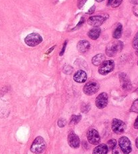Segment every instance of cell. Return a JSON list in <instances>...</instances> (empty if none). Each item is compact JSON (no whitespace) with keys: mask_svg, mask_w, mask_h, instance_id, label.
Returning <instances> with one entry per match:
<instances>
[{"mask_svg":"<svg viewBox=\"0 0 138 154\" xmlns=\"http://www.w3.org/2000/svg\"><path fill=\"white\" fill-rule=\"evenodd\" d=\"M109 96L106 93H101L98 95L95 101V105L98 109H104L108 104Z\"/></svg>","mask_w":138,"mask_h":154,"instance_id":"9","label":"cell"},{"mask_svg":"<svg viewBox=\"0 0 138 154\" xmlns=\"http://www.w3.org/2000/svg\"><path fill=\"white\" fill-rule=\"evenodd\" d=\"M118 145L121 151L125 154H129L131 152V143L127 137H121L118 140Z\"/></svg>","mask_w":138,"mask_h":154,"instance_id":"5","label":"cell"},{"mask_svg":"<svg viewBox=\"0 0 138 154\" xmlns=\"http://www.w3.org/2000/svg\"><path fill=\"white\" fill-rule=\"evenodd\" d=\"M90 48V43L86 40H81L77 44V49L79 52L84 54L89 50Z\"/></svg>","mask_w":138,"mask_h":154,"instance_id":"13","label":"cell"},{"mask_svg":"<svg viewBox=\"0 0 138 154\" xmlns=\"http://www.w3.org/2000/svg\"><path fill=\"white\" fill-rule=\"evenodd\" d=\"M100 86L96 82L90 81L84 85L83 87V91L87 95H92L97 93L99 90Z\"/></svg>","mask_w":138,"mask_h":154,"instance_id":"8","label":"cell"},{"mask_svg":"<svg viewBox=\"0 0 138 154\" xmlns=\"http://www.w3.org/2000/svg\"><path fill=\"white\" fill-rule=\"evenodd\" d=\"M106 18L103 16H91L88 20V24L94 27H99L104 23Z\"/></svg>","mask_w":138,"mask_h":154,"instance_id":"10","label":"cell"},{"mask_svg":"<svg viewBox=\"0 0 138 154\" xmlns=\"http://www.w3.org/2000/svg\"><path fill=\"white\" fill-rule=\"evenodd\" d=\"M96 1L97 2H103L104 0H96Z\"/></svg>","mask_w":138,"mask_h":154,"instance_id":"35","label":"cell"},{"mask_svg":"<svg viewBox=\"0 0 138 154\" xmlns=\"http://www.w3.org/2000/svg\"><path fill=\"white\" fill-rule=\"evenodd\" d=\"M87 139L90 144L97 145L100 143V137L98 131L94 128H90L87 132Z\"/></svg>","mask_w":138,"mask_h":154,"instance_id":"7","label":"cell"},{"mask_svg":"<svg viewBox=\"0 0 138 154\" xmlns=\"http://www.w3.org/2000/svg\"><path fill=\"white\" fill-rule=\"evenodd\" d=\"M119 81L121 87L124 90L129 91L131 89V81L125 73L121 72L119 74Z\"/></svg>","mask_w":138,"mask_h":154,"instance_id":"12","label":"cell"},{"mask_svg":"<svg viewBox=\"0 0 138 154\" xmlns=\"http://www.w3.org/2000/svg\"><path fill=\"white\" fill-rule=\"evenodd\" d=\"M108 147L106 144L98 145L93 150V154H107L108 153Z\"/></svg>","mask_w":138,"mask_h":154,"instance_id":"16","label":"cell"},{"mask_svg":"<svg viewBox=\"0 0 138 154\" xmlns=\"http://www.w3.org/2000/svg\"><path fill=\"white\" fill-rule=\"evenodd\" d=\"M46 148V143L42 137H37L30 147L31 152L35 154H40L45 151Z\"/></svg>","mask_w":138,"mask_h":154,"instance_id":"2","label":"cell"},{"mask_svg":"<svg viewBox=\"0 0 138 154\" xmlns=\"http://www.w3.org/2000/svg\"><path fill=\"white\" fill-rule=\"evenodd\" d=\"M101 34V29L98 27H94V28L91 29L89 32H88V36L91 39L96 40L98 37H100Z\"/></svg>","mask_w":138,"mask_h":154,"instance_id":"15","label":"cell"},{"mask_svg":"<svg viewBox=\"0 0 138 154\" xmlns=\"http://www.w3.org/2000/svg\"><path fill=\"white\" fill-rule=\"evenodd\" d=\"M68 144L70 145V146L74 148V149H77L80 145V138L74 132H71V133L68 134Z\"/></svg>","mask_w":138,"mask_h":154,"instance_id":"11","label":"cell"},{"mask_svg":"<svg viewBox=\"0 0 138 154\" xmlns=\"http://www.w3.org/2000/svg\"><path fill=\"white\" fill-rule=\"evenodd\" d=\"M112 154H125L124 153L121 149H120V147L116 146L114 149H112Z\"/></svg>","mask_w":138,"mask_h":154,"instance_id":"25","label":"cell"},{"mask_svg":"<svg viewBox=\"0 0 138 154\" xmlns=\"http://www.w3.org/2000/svg\"><path fill=\"white\" fill-rule=\"evenodd\" d=\"M130 112L138 113V98L134 101L133 104L130 108Z\"/></svg>","mask_w":138,"mask_h":154,"instance_id":"21","label":"cell"},{"mask_svg":"<svg viewBox=\"0 0 138 154\" xmlns=\"http://www.w3.org/2000/svg\"><path fill=\"white\" fill-rule=\"evenodd\" d=\"M114 1H115V0H109V2H108V5H110V4H111V3H112V2H113Z\"/></svg>","mask_w":138,"mask_h":154,"instance_id":"34","label":"cell"},{"mask_svg":"<svg viewBox=\"0 0 138 154\" xmlns=\"http://www.w3.org/2000/svg\"><path fill=\"white\" fill-rule=\"evenodd\" d=\"M130 2L132 4L138 5V0H130Z\"/></svg>","mask_w":138,"mask_h":154,"instance_id":"32","label":"cell"},{"mask_svg":"<svg viewBox=\"0 0 138 154\" xmlns=\"http://www.w3.org/2000/svg\"><path fill=\"white\" fill-rule=\"evenodd\" d=\"M84 21H85V20H84V18H82V19L80 20V23L77 24V26H76V27L75 29H73V31L74 30H76L77 29H78V28H80V27H81V26L83 24H84Z\"/></svg>","mask_w":138,"mask_h":154,"instance_id":"28","label":"cell"},{"mask_svg":"<svg viewBox=\"0 0 138 154\" xmlns=\"http://www.w3.org/2000/svg\"><path fill=\"white\" fill-rule=\"evenodd\" d=\"M132 46L136 50L138 49V31L137 32L136 35H135L133 41H132Z\"/></svg>","mask_w":138,"mask_h":154,"instance_id":"22","label":"cell"},{"mask_svg":"<svg viewBox=\"0 0 138 154\" xmlns=\"http://www.w3.org/2000/svg\"><path fill=\"white\" fill-rule=\"evenodd\" d=\"M123 49V43L122 41H115L110 42L106 48V54L110 57H114Z\"/></svg>","mask_w":138,"mask_h":154,"instance_id":"1","label":"cell"},{"mask_svg":"<svg viewBox=\"0 0 138 154\" xmlns=\"http://www.w3.org/2000/svg\"><path fill=\"white\" fill-rule=\"evenodd\" d=\"M87 0H78V6L79 8H82L84 5L85 4V3L86 2Z\"/></svg>","mask_w":138,"mask_h":154,"instance_id":"27","label":"cell"},{"mask_svg":"<svg viewBox=\"0 0 138 154\" xmlns=\"http://www.w3.org/2000/svg\"><path fill=\"white\" fill-rule=\"evenodd\" d=\"M87 79V75L84 70H80L74 74V81L78 83H84Z\"/></svg>","mask_w":138,"mask_h":154,"instance_id":"14","label":"cell"},{"mask_svg":"<svg viewBox=\"0 0 138 154\" xmlns=\"http://www.w3.org/2000/svg\"><path fill=\"white\" fill-rule=\"evenodd\" d=\"M105 61V56L103 54H98L94 56L92 59V63L94 66H99Z\"/></svg>","mask_w":138,"mask_h":154,"instance_id":"17","label":"cell"},{"mask_svg":"<svg viewBox=\"0 0 138 154\" xmlns=\"http://www.w3.org/2000/svg\"><path fill=\"white\" fill-rule=\"evenodd\" d=\"M72 68H71L70 66H65L64 68H63V72L65 74H71L72 72Z\"/></svg>","mask_w":138,"mask_h":154,"instance_id":"24","label":"cell"},{"mask_svg":"<svg viewBox=\"0 0 138 154\" xmlns=\"http://www.w3.org/2000/svg\"><path fill=\"white\" fill-rule=\"evenodd\" d=\"M67 43H68V41H65V42H64V43H63L62 49V51H61V52H60V56H63V55L64 54V52H65V50L66 46H67Z\"/></svg>","mask_w":138,"mask_h":154,"instance_id":"26","label":"cell"},{"mask_svg":"<svg viewBox=\"0 0 138 154\" xmlns=\"http://www.w3.org/2000/svg\"><path fill=\"white\" fill-rule=\"evenodd\" d=\"M66 124H67V121H66L65 118H60L57 122V125L60 128L64 127V126L66 125Z\"/></svg>","mask_w":138,"mask_h":154,"instance_id":"23","label":"cell"},{"mask_svg":"<svg viewBox=\"0 0 138 154\" xmlns=\"http://www.w3.org/2000/svg\"><path fill=\"white\" fill-rule=\"evenodd\" d=\"M81 119H82V116L80 115H73L70 119V124L72 125H77V124L81 120Z\"/></svg>","mask_w":138,"mask_h":154,"instance_id":"19","label":"cell"},{"mask_svg":"<svg viewBox=\"0 0 138 154\" xmlns=\"http://www.w3.org/2000/svg\"><path fill=\"white\" fill-rule=\"evenodd\" d=\"M136 54H137V56H138V49H137V50ZM137 65H138V62H137Z\"/></svg>","mask_w":138,"mask_h":154,"instance_id":"36","label":"cell"},{"mask_svg":"<svg viewBox=\"0 0 138 154\" xmlns=\"http://www.w3.org/2000/svg\"><path fill=\"white\" fill-rule=\"evenodd\" d=\"M106 145L109 150H112L116 146H117V141L114 139H110L109 141L107 142Z\"/></svg>","mask_w":138,"mask_h":154,"instance_id":"20","label":"cell"},{"mask_svg":"<svg viewBox=\"0 0 138 154\" xmlns=\"http://www.w3.org/2000/svg\"><path fill=\"white\" fill-rule=\"evenodd\" d=\"M55 45H54L53 47H52V48H51V49H49V50L48 51H46V55H48V54H50V53H51V52L52 51H53V49H55Z\"/></svg>","mask_w":138,"mask_h":154,"instance_id":"31","label":"cell"},{"mask_svg":"<svg viewBox=\"0 0 138 154\" xmlns=\"http://www.w3.org/2000/svg\"><path fill=\"white\" fill-rule=\"evenodd\" d=\"M115 68V62L113 60H109L104 61L100 64L98 68V73L101 75H106L113 71Z\"/></svg>","mask_w":138,"mask_h":154,"instance_id":"4","label":"cell"},{"mask_svg":"<svg viewBox=\"0 0 138 154\" xmlns=\"http://www.w3.org/2000/svg\"><path fill=\"white\" fill-rule=\"evenodd\" d=\"M134 128H136V129H138V116L136 118V120L134 122Z\"/></svg>","mask_w":138,"mask_h":154,"instance_id":"30","label":"cell"},{"mask_svg":"<svg viewBox=\"0 0 138 154\" xmlns=\"http://www.w3.org/2000/svg\"><path fill=\"white\" fill-rule=\"evenodd\" d=\"M122 32H123V26L121 24H118L117 26L116 27L115 30L113 32L112 36L116 39H118L121 37V35H122Z\"/></svg>","mask_w":138,"mask_h":154,"instance_id":"18","label":"cell"},{"mask_svg":"<svg viewBox=\"0 0 138 154\" xmlns=\"http://www.w3.org/2000/svg\"><path fill=\"white\" fill-rule=\"evenodd\" d=\"M95 5H93V6L90 8V9L89 10V11L87 12L88 14H93L94 12V10H95Z\"/></svg>","mask_w":138,"mask_h":154,"instance_id":"29","label":"cell"},{"mask_svg":"<svg viewBox=\"0 0 138 154\" xmlns=\"http://www.w3.org/2000/svg\"><path fill=\"white\" fill-rule=\"evenodd\" d=\"M136 147H137V148L138 149V137L136 140Z\"/></svg>","mask_w":138,"mask_h":154,"instance_id":"33","label":"cell"},{"mask_svg":"<svg viewBox=\"0 0 138 154\" xmlns=\"http://www.w3.org/2000/svg\"><path fill=\"white\" fill-rule=\"evenodd\" d=\"M126 129V125L123 121L114 118L112 121V130L115 133L120 134L123 133Z\"/></svg>","mask_w":138,"mask_h":154,"instance_id":"6","label":"cell"},{"mask_svg":"<svg viewBox=\"0 0 138 154\" xmlns=\"http://www.w3.org/2000/svg\"><path fill=\"white\" fill-rule=\"evenodd\" d=\"M43 38L38 33L33 32L28 35L24 38V42L29 47H35L39 45L40 43H42Z\"/></svg>","mask_w":138,"mask_h":154,"instance_id":"3","label":"cell"}]
</instances>
